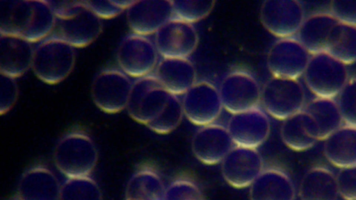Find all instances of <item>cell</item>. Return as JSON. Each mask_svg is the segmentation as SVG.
Instances as JSON below:
<instances>
[{
  "label": "cell",
  "instance_id": "obj_33",
  "mask_svg": "<svg viewBox=\"0 0 356 200\" xmlns=\"http://www.w3.org/2000/svg\"><path fill=\"white\" fill-rule=\"evenodd\" d=\"M337 97L343 124L356 126V77L348 79Z\"/></svg>",
  "mask_w": 356,
  "mask_h": 200
},
{
  "label": "cell",
  "instance_id": "obj_16",
  "mask_svg": "<svg viewBox=\"0 0 356 200\" xmlns=\"http://www.w3.org/2000/svg\"><path fill=\"white\" fill-rule=\"evenodd\" d=\"M236 146L257 149L268 138L270 124L258 108L232 115L227 127Z\"/></svg>",
  "mask_w": 356,
  "mask_h": 200
},
{
  "label": "cell",
  "instance_id": "obj_18",
  "mask_svg": "<svg viewBox=\"0 0 356 200\" xmlns=\"http://www.w3.org/2000/svg\"><path fill=\"white\" fill-rule=\"evenodd\" d=\"M234 142L227 128L211 124L203 126L194 135L191 148L201 162L212 165L220 163L231 151Z\"/></svg>",
  "mask_w": 356,
  "mask_h": 200
},
{
  "label": "cell",
  "instance_id": "obj_32",
  "mask_svg": "<svg viewBox=\"0 0 356 200\" xmlns=\"http://www.w3.org/2000/svg\"><path fill=\"white\" fill-rule=\"evenodd\" d=\"M214 5L215 1L209 0L172 1L173 17L193 24L207 17Z\"/></svg>",
  "mask_w": 356,
  "mask_h": 200
},
{
  "label": "cell",
  "instance_id": "obj_8",
  "mask_svg": "<svg viewBox=\"0 0 356 200\" xmlns=\"http://www.w3.org/2000/svg\"><path fill=\"white\" fill-rule=\"evenodd\" d=\"M218 90L223 108L232 115L256 108L261 101V90L258 82L242 70L227 74Z\"/></svg>",
  "mask_w": 356,
  "mask_h": 200
},
{
  "label": "cell",
  "instance_id": "obj_2",
  "mask_svg": "<svg viewBox=\"0 0 356 200\" xmlns=\"http://www.w3.org/2000/svg\"><path fill=\"white\" fill-rule=\"evenodd\" d=\"M98 158L96 146L84 132L73 131L58 142L54 153L55 165L67 178L88 176Z\"/></svg>",
  "mask_w": 356,
  "mask_h": 200
},
{
  "label": "cell",
  "instance_id": "obj_31",
  "mask_svg": "<svg viewBox=\"0 0 356 200\" xmlns=\"http://www.w3.org/2000/svg\"><path fill=\"white\" fill-rule=\"evenodd\" d=\"M183 115L181 101L171 94L162 111L147 126L156 133L167 134L179 126Z\"/></svg>",
  "mask_w": 356,
  "mask_h": 200
},
{
  "label": "cell",
  "instance_id": "obj_20",
  "mask_svg": "<svg viewBox=\"0 0 356 200\" xmlns=\"http://www.w3.org/2000/svg\"><path fill=\"white\" fill-rule=\"evenodd\" d=\"M60 187L47 168L37 166L22 177L17 191V200H59Z\"/></svg>",
  "mask_w": 356,
  "mask_h": 200
},
{
  "label": "cell",
  "instance_id": "obj_38",
  "mask_svg": "<svg viewBox=\"0 0 356 200\" xmlns=\"http://www.w3.org/2000/svg\"><path fill=\"white\" fill-rule=\"evenodd\" d=\"M16 78L1 74L0 113L5 114L15 105L18 96Z\"/></svg>",
  "mask_w": 356,
  "mask_h": 200
},
{
  "label": "cell",
  "instance_id": "obj_6",
  "mask_svg": "<svg viewBox=\"0 0 356 200\" xmlns=\"http://www.w3.org/2000/svg\"><path fill=\"white\" fill-rule=\"evenodd\" d=\"M171 94L149 74L132 83L126 109L133 119L147 126L162 111Z\"/></svg>",
  "mask_w": 356,
  "mask_h": 200
},
{
  "label": "cell",
  "instance_id": "obj_23",
  "mask_svg": "<svg viewBox=\"0 0 356 200\" xmlns=\"http://www.w3.org/2000/svg\"><path fill=\"white\" fill-rule=\"evenodd\" d=\"M249 194L250 200H294L296 192L284 172L267 168L250 185Z\"/></svg>",
  "mask_w": 356,
  "mask_h": 200
},
{
  "label": "cell",
  "instance_id": "obj_25",
  "mask_svg": "<svg viewBox=\"0 0 356 200\" xmlns=\"http://www.w3.org/2000/svg\"><path fill=\"white\" fill-rule=\"evenodd\" d=\"M338 21L330 12L313 14L303 21L298 40L312 56L325 51L330 33Z\"/></svg>",
  "mask_w": 356,
  "mask_h": 200
},
{
  "label": "cell",
  "instance_id": "obj_12",
  "mask_svg": "<svg viewBox=\"0 0 356 200\" xmlns=\"http://www.w3.org/2000/svg\"><path fill=\"white\" fill-rule=\"evenodd\" d=\"M181 103L186 117L201 126L213 124L223 108L218 89L207 81L196 82L184 94Z\"/></svg>",
  "mask_w": 356,
  "mask_h": 200
},
{
  "label": "cell",
  "instance_id": "obj_19",
  "mask_svg": "<svg viewBox=\"0 0 356 200\" xmlns=\"http://www.w3.org/2000/svg\"><path fill=\"white\" fill-rule=\"evenodd\" d=\"M32 44L22 37L1 33V74L16 78L31 68L35 51Z\"/></svg>",
  "mask_w": 356,
  "mask_h": 200
},
{
  "label": "cell",
  "instance_id": "obj_17",
  "mask_svg": "<svg viewBox=\"0 0 356 200\" xmlns=\"http://www.w3.org/2000/svg\"><path fill=\"white\" fill-rule=\"evenodd\" d=\"M58 34L74 48L90 44L100 35L102 19L90 10L85 1L73 14L58 19Z\"/></svg>",
  "mask_w": 356,
  "mask_h": 200
},
{
  "label": "cell",
  "instance_id": "obj_11",
  "mask_svg": "<svg viewBox=\"0 0 356 200\" xmlns=\"http://www.w3.org/2000/svg\"><path fill=\"white\" fill-rule=\"evenodd\" d=\"M310 57L298 39L281 38L270 49L267 65L273 77L298 79L303 76Z\"/></svg>",
  "mask_w": 356,
  "mask_h": 200
},
{
  "label": "cell",
  "instance_id": "obj_35",
  "mask_svg": "<svg viewBox=\"0 0 356 200\" xmlns=\"http://www.w3.org/2000/svg\"><path fill=\"white\" fill-rule=\"evenodd\" d=\"M134 1H87L85 3L98 17L111 19L131 6Z\"/></svg>",
  "mask_w": 356,
  "mask_h": 200
},
{
  "label": "cell",
  "instance_id": "obj_4",
  "mask_svg": "<svg viewBox=\"0 0 356 200\" xmlns=\"http://www.w3.org/2000/svg\"><path fill=\"white\" fill-rule=\"evenodd\" d=\"M303 76L312 93L328 99L337 97L349 79L346 65L325 51L311 56Z\"/></svg>",
  "mask_w": 356,
  "mask_h": 200
},
{
  "label": "cell",
  "instance_id": "obj_13",
  "mask_svg": "<svg viewBox=\"0 0 356 200\" xmlns=\"http://www.w3.org/2000/svg\"><path fill=\"white\" fill-rule=\"evenodd\" d=\"M154 44L163 58H187L197 47L198 34L192 24L173 17L155 33Z\"/></svg>",
  "mask_w": 356,
  "mask_h": 200
},
{
  "label": "cell",
  "instance_id": "obj_14",
  "mask_svg": "<svg viewBox=\"0 0 356 200\" xmlns=\"http://www.w3.org/2000/svg\"><path fill=\"white\" fill-rule=\"evenodd\" d=\"M220 163L224 179L236 188L250 187L264 169L262 157L254 148L235 146Z\"/></svg>",
  "mask_w": 356,
  "mask_h": 200
},
{
  "label": "cell",
  "instance_id": "obj_5",
  "mask_svg": "<svg viewBox=\"0 0 356 200\" xmlns=\"http://www.w3.org/2000/svg\"><path fill=\"white\" fill-rule=\"evenodd\" d=\"M261 101L269 115L283 121L304 109L305 93L298 79L273 76L261 90Z\"/></svg>",
  "mask_w": 356,
  "mask_h": 200
},
{
  "label": "cell",
  "instance_id": "obj_10",
  "mask_svg": "<svg viewBox=\"0 0 356 200\" xmlns=\"http://www.w3.org/2000/svg\"><path fill=\"white\" fill-rule=\"evenodd\" d=\"M259 16L264 28L280 39L293 38L305 20L302 6L295 0L265 1Z\"/></svg>",
  "mask_w": 356,
  "mask_h": 200
},
{
  "label": "cell",
  "instance_id": "obj_15",
  "mask_svg": "<svg viewBox=\"0 0 356 200\" xmlns=\"http://www.w3.org/2000/svg\"><path fill=\"white\" fill-rule=\"evenodd\" d=\"M127 10L130 29L133 33L143 36L156 33L173 18L172 1H134Z\"/></svg>",
  "mask_w": 356,
  "mask_h": 200
},
{
  "label": "cell",
  "instance_id": "obj_34",
  "mask_svg": "<svg viewBox=\"0 0 356 200\" xmlns=\"http://www.w3.org/2000/svg\"><path fill=\"white\" fill-rule=\"evenodd\" d=\"M164 200H204L198 186L188 179H178L166 189Z\"/></svg>",
  "mask_w": 356,
  "mask_h": 200
},
{
  "label": "cell",
  "instance_id": "obj_27",
  "mask_svg": "<svg viewBox=\"0 0 356 200\" xmlns=\"http://www.w3.org/2000/svg\"><path fill=\"white\" fill-rule=\"evenodd\" d=\"M316 122L319 140H325L330 134L343 125V119L334 99L316 97L303 109Z\"/></svg>",
  "mask_w": 356,
  "mask_h": 200
},
{
  "label": "cell",
  "instance_id": "obj_1",
  "mask_svg": "<svg viewBox=\"0 0 356 200\" xmlns=\"http://www.w3.org/2000/svg\"><path fill=\"white\" fill-rule=\"evenodd\" d=\"M57 18L47 1H1L0 33L22 37L31 43L48 38Z\"/></svg>",
  "mask_w": 356,
  "mask_h": 200
},
{
  "label": "cell",
  "instance_id": "obj_21",
  "mask_svg": "<svg viewBox=\"0 0 356 200\" xmlns=\"http://www.w3.org/2000/svg\"><path fill=\"white\" fill-rule=\"evenodd\" d=\"M280 135L284 144L296 151L308 150L319 140L318 126L304 110L283 120Z\"/></svg>",
  "mask_w": 356,
  "mask_h": 200
},
{
  "label": "cell",
  "instance_id": "obj_9",
  "mask_svg": "<svg viewBox=\"0 0 356 200\" xmlns=\"http://www.w3.org/2000/svg\"><path fill=\"white\" fill-rule=\"evenodd\" d=\"M158 51L146 36L133 33L120 44L117 60L121 70L129 77L139 78L149 75L156 69Z\"/></svg>",
  "mask_w": 356,
  "mask_h": 200
},
{
  "label": "cell",
  "instance_id": "obj_7",
  "mask_svg": "<svg viewBox=\"0 0 356 200\" xmlns=\"http://www.w3.org/2000/svg\"><path fill=\"white\" fill-rule=\"evenodd\" d=\"M131 87L129 76L122 70L105 69L94 79L91 95L101 110L114 114L127 108Z\"/></svg>",
  "mask_w": 356,
  "mask_h": 200
},
{
  "label": "cell",
  "instance_id": "obj_37",
  "mask_svg": "<svg viewBox=\"0 0 356 200\" xmlns=\"http://www.w3.org/2000/svg\"><path fill=\"white\" fill-rule=\"evenodd\" d=\"M330 10L339 22L356 27V0L332 1Z\"/></svg>",
  "mask_w": 356,
  "mask_h": 200
},
{
  "label": "cell",
  "instance_id": "obj_36",
  "mask_svg": "<svg viewBox=\"0 0 356 200\" xmlns=\"http://www.w3.org/2000/svg\"><path fill=\"white\" fill-rule=\"evenodd\" d=\"M336 178L339 194L345 200H356V165L340 169Z\"/></svg>",
  "mask_w": 356,
  "mask_h": 200
},
{
  "label": "cell",
  "instance_id": "obj_22",
  "mask_svg": "<svg viewBox=\"0 0 356 200\" xmlns=\"http://www.w3.org/2000/svg\"><path fill=\"white\" fill-rule=\"evenodd\" d=\"M154 76L172 94H184L195 83L196 72L187 58H163L156 66Z\"/></svg>",
  "mask_w": 356,
  "mask_h": 200
},
{
  "label": "cell",
  "instance_id": "obj_3",
  "mask_svg": "<svg viewBox=\"0 0 356 200\" xmlns=\"http://www.w3.org/2000/svg\"><path fill=\"white\" fill-rule=\"evenodd\" d=\"M74 49L57 35L43 40L34 51L31 68L35 75L49 85L63 81L74 68Z\"/></svg>",
  "mask_w": 356,
  "mask_h": 200
},
{
  "label": "cell",
  "instance_id": "obj_28",
  "mask_svg": "<svg viewBox=\"0 0 356 200\" xmlns=\"http://www.w3.org/2000/svg\"><path fill=\"white\" fill-rule=\"evenodd\" d=\"M165 189L161 178L154 170L140 169L127 185L125 200H164Z\"/></svg>",
  "mask_w": 356,
  "mask_h": 200
},
{
  "label": "cell",
  "instance_id": "obj_26",
  "mask_svg": "<svg viewBox=\"0 0 356 200\" xmlns=\"http://www.w3.org/2000/svg\"><path fill=\"white\" fill-rule=\"evenodd\" d=\"M299 195L301 200H337L339 195L336 176L324 167H314L303 176Z\"/></svg>",
  "mask_w": 356,
  "mask_h": 200
},
{
  "label": "cell",
  "instance_id": "obj_24",
  "mask_svg": "<svg viewBox=\"0 0 356 200\" xmlns=\"http://www.w3.org/2000/svg\"><path fill=\"white\" fill-rule=\"evenodd\" d=\"M327 160L340 169L356 165V126L343 124L324 140Z\"/></svg>",
  "mask_w": 356,
  "mask_h": 200
},
{
  "label": "cell",
  "instance_id": "obj_30",
  "mask_svg": "<svg viewBox=\"0 0 356 200\" xmlns=\"http://www.w3.org/2000/svg\"><path fill=\"white\" fill-rule=\"evenodd\" d=\"M59 200H102L97 183L88 176L70 178L60 187Z\"/></svg>",
  "mask_w": 356,
  "mask_h": 200
},
{
  "label": "cell",
  "instance_id": "obj_29",
  "mask_svg": "<svg viewBox=\"0 0 356 200\" xmlns=\"http://www.w3.org/2000/svg\"><path fill=\"white\" fill-rule=\"evenodd\" d=\"M325 52L346 66L356 62V27L339 22L329 36Z\"/></svg>",
  "mask_w": 356,
  "mask_h": 200
}]
</instances>
